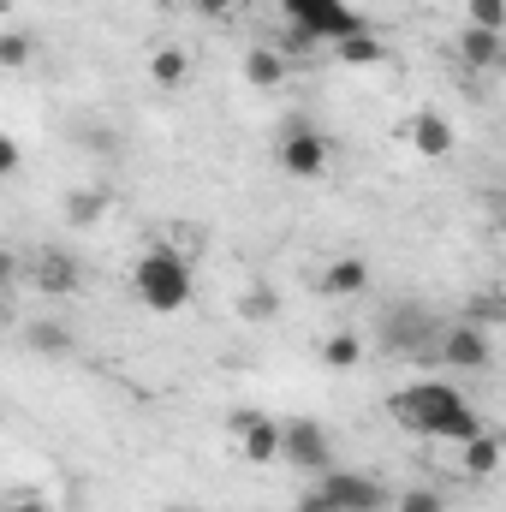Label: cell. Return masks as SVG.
I'll list each match as a JSON object with an SVG mask.
<instances>
[{
	"label": "cell",
	"mask_w": 506,
	"mask_h": 512,
	"mask_svg": "<svg viewBox=\"0 0 506 512\" xmlns=\"http://www.w3.org/2000/svg\"><path fill=\"white\" fill-rule=\"evenodd\" d=\"M191 292H197V280H191V262H185L179 251L155 245V251L137 256V298H143L155 316L185 310V304H191Z\"/></svg>",
	"instance_id": "7a4b0ae2"
},
{
	"label": "cell",
	"mask_w": 506,
	"mask_h": 512,
	"mask_svg": "<svg viewBox=\"0 0 506 512\" xmlns=\"http://www.w3.org/2000/svg\"><path fill=\"white\" fill-rule=\"evenodd\" d=\"M6 512H54V507H42V501H12Z\"/></svg>",
	"instance_id": "83f0119b"
},
{
	"label": "cell",
	"mask_w": 506,
	"mask_h": 512,
	"mask_svg": "<svg viewBox=\"0 0 506 512\" xmlns=\"http://www.w3.org/2000/svg\"><path fill=\"white\" fill-rule=\"evenodd\" d=\"M24 340H30V352H42V358H66V352H72V334H66L60 322H30Z\"/></svg>",
	"instance_id": "d6986e66"
},
{
	"label": "cell",
	"mask_w": 506,
	"mask_h": 512,
	"mask_svg": "<svg viewBox=\"0 0 506 512\" xmlns=\"http://www.w3.org/2000/svg\"><path fill=\"white\" fill-rule=\"evenodd\" d=\"M465 12H471L477 30H501L506 36V0H465Z\"/></svg>",
	"instance_id": "7402d4cb"
},
{
	"label": "cell",
	"mask_w": 506,
	"mask_h": 512,
	"mask_svg": "<svg viewBox=\"0 0 506 512\" xmlns=\"http://www.w3.org/2000/svg\"><path fill=\"white\" fill-rule=\"evenodd\" d=\"M233 429H239V459H245V465H274V459H280V441H286L280 423L245 411V417H233Z\"/></svg>",
	"instance_id": "9c48e42d"
},
{
	"label": "cell",
	"mask_w": 506,
	"mask_h": 512,
	"mask_svg": "<svg viewBox=\"0 0 506 512\" xmlns=\"http://www.w3.org/2000/svg\"><path fill=\"white\" fill-rule=\"evenodd\" d=\"M239 316H245V322H268V316H274V292H268V286H251V292L239 298Z\"/></svg>",
	"instance_id": "603a6c76"
},
{
	"label": "cell",
	"mask_w": 506,
	"mask_h": 512,
	"mask_svg": "<svg viewBox=\"0 0 506 512\" xmlns=\"http://www.w3.org/2000/svg\"><path fill=\"white\" fill-rule=\"evenodd\" d=\"M149 78H155L161 90H179V84L191 78V54H185V48H155V54H149Z\"/></svg>",
	"instance_id": "2e32d148"
},
{
	"label": "cell",
	"mask_w": 506,
	"mask_h": 512,
	"mask_svg": "<svg viewBox=\"0 0 506 512\" xmlns=\"http://www.w3.org/2000/svg\"><path fill=\"white\" fill-rule=\"evenodd\" d=\"M441 322H435V310H423V304H393L387 316H381V352L387 358H435V346H441Z\"/></svg>",
	"instance_id": "277c9868"
},
{
	"label": "cell",
	"mask_w": 506,
	"mask_h": 512,
	"mask_svg": "<svg viewBox=\"0 0 506 512\" xmlns=\"http://www.w3.org/2000/svg\"><path fill=\"white\" fill-rule=\"evenodd\" d=\"M393 417L411 429V435H423V441H471V435H483V423H477V411H471V399L459 393L453 382H411L393 393Z\"/></svg>",
	"instance_id": "6da1fadb"
},
{
	"label": "cell",
	"mask_w": 506,
	"mask_h": 512,
	"mask_svg": "<svg viewBox=\"0 0 506 512\" xmlns=\"http://www.w3.org/2000/svg\"><path fill=\"white\" fill-rule=\"evenodd\" d=\"M453 143H459V137H453V126H447L441 114H429V108H423V114L411 120V149H417L423 161H447V155H453Z\"/></svg>",
	"instance_id": "8fae6325"
},
{
	"label": "cell",
	"mask_w": 506,
	"mask_h": 512,
	"mask_svg": "<svg viewBox=\"0 0 506 512\" xmlns=\"http://www.w3.org/2000/svg\"><path fill=\"white\" fill-rule=\"evenodd\" d=\"M328 137L316 126H292L286 137H280V167L292 173V179H322L328 173Z\"/></svg>",
	"instance_id": "52a82bcc"
},
{
	"label": "cell",
	"mask_w": 506,
	"mask_h": 512,
	"mask_svg": "<svg viewBox=\"0 0 506 512\" xmlns=\"http://www.w3.org/2000/svg\"><path fill=\"white\" fill-rule=\"evenodd\" d=\"M173 512H185V507H173Z\"/></svg>",
	"instance_id": "f1b7e54d"
},
{
	"label": "cell",
	"mask_w": 506,
	"mask_h": 512,
	"mask_svg": "<svg viewBox=\"0 0 506 512\" xmlns=\"http://www.w3.org/2000/svg\"><path fill=\"white\" fill-rule=\"evenodd\" d=\"M280 12H286L292 30H304L310 42H328V48L370 30V18H364L352 0H280Z\"/></svg>",
	"instance_id": "3957f363"
},
{
	"label": "cell",
	"mask_w": 506,
	"mask_h": 512,
	"mask_svg": "<svg viewBox=\"0 0 506 512\" xmlns=\"http://www.w3.org/2000/svg\"><path fill=\"white\" fill-rule=\"evenodd\" d=\"M322 489L334 495L340 512H393V495L381 489L376 477H364V471H340V465H334V471L322 477Z\"/></svg>",
	"instance_id": "8992f818"
},
{
	"label": "cell",
	"mask_w": 506,
	"mask_h": 512,
	"mask_svg": "<svg viewBox=\"0 0 506 512\" xmlns=\"http://www.w3.org/2000/svg\"><path fill=\"white\" fill-rule=\"evenodd\" d=\"M322 286H328L334 298H352V292H364V286H370V268H364V256H334V268L322 274Z\"/></svg>",
	"instance_id": "9a60e30c"
},
{
	"label": "cell",
	"mask_w": 506,
	"mask_h": 512,
	"mask_svg": "<svg viewBox=\"0 0 506 512\" xmlns=\"http://www.w3.org/2000/svg\"><path fill=\"white\" fill-rule=\"evenodd\" d=\"M393 512H447V501H441V489L417 483V489H399L393 495Z\"/></svg>",
	"instance_id": "44dd1931"
},
{
	"label": "cell",
	"mask_w": 506,
	"mask_h": 512,
	"mask_svg": "<svg viewBox=\"0 0 506 512\" xmlns=\"http://www.w3.org/2000/svg\"><path fill=\"white\" fill-rule=\"evenodd\" d=\"M435 358L447 364V370H489V358H495V346H489V328H477V322H459V328H447L441 334V346H435Z\"/></svg>",
	"instance_id": "ba28073f"
},
{
	"label": "cell",
	"mask_w": 506,
	"mask_h": 512,
	"mask_svg": "<svg viewBox=\"0 0 506 512\" xmlns=\"http://www.w3.org/2000/svg\"><path fill=\"white\" fill-rule=\"evenodd\" d=\"M459 60H465V66H506V36L501 30H477V24H465V36H459Z\"/></svg>",
	"instance_id": "7c38bea8"
},
{
	"label": "cell",
	"mask_w": 506,
	"mask_h": 512,
	"mask_svg": "<svg viewBox=\"0 0 506 512\" xmlns=\"http://www.w3.org/2000/svg\"><path fill=\"white\" fill-rule=\"evenodd\" d=\"M322 364H328V370H358V364H364V340H358V334H328Z\"/></svg>",
	"instance_id": "ffe728a7"
},
{
	"label": "cell",
	"mask_w": 506,
	"mask_h": 512,
	"mask_svg": "<svg viewBox=\"0 0 506 512\" xmlns=\"http://www.w3.org/2000/svg\"><path fill=\"white\" fill-rule=\"evenodd\" d=\"M280 459L292 465V471H310V477H328L334 471V435L316 423V417H292V423H280Z\"/></svg>",
	"instance_id": "5b68a950"
},
{
	"label": "cell",
	"mask_w": 506,
	"mask_h": 512,
	"mask_svg": "<svg viewBox=\"0 0 506 512\" xmlns=\"http://www.w3.org/2000/svg\"><path fill=\"white\" fill-rule=\"evenodd\" d=\"M286 72H292V60H286L280 48H251V54H245V78H251L256 90H280Z\"/></svg>",
	"instance_id": "5bb4252c"
},
{
	"label": "cell",
	"mask_w": 506,
	"mask_h": 512,
	"mask_svg": "<svg viewBox=\"0 0 506 512\" xmlns=\"http://www.w3.org/2000/svg\"><path fill=\"white\" fill-rule=\"evenodd\" d=\"M30 286H36L42 298H66V292H78V262L66 251H42L30 262Z\"/></svg>",
	"instance_id": "30bf717a"
},
{
	"label": "cell",
	"mask_w": 506,
	"mask_h": 512,
	"mask_svg": "<svg viewBox=\"0 0 506 512\" xmlns=\"http://www.w3.org/2000/svg\"><path fill=\"white\" fill-rule=\"evenodd\" d=\"M0 173H18V137H0Z\"/></svg>",
	"instance_id": "484cf974"
},
{
	"label": "cell",
	"mask_w": 506,
	"mask_h": 512,
	"mask_svg": "<svg viewBox=\"0 0 506 512\" xmlns=\"http://www.w3.org/2000/svg\"><path fill=\"white\" fill-rule=\"evenodd\" d=\"M191 6H197V12H209V18H221V12H239L245 0H191Z\"/></svg>",
	"instance_id": "4316f807"
},
{
	"label": "cell",
	"mask_w": 506,
	"mask_h": 512,
	"mask_svg": "<svg viewBox=\"0 0 506 512\" xmlns=\"http://www.w3.org/2000/svg\"><path fill=\"white\" fill-rule=\"evenodd\" d=\"M334 60H340V66H381V60H387V48H381L376 36L364 30V36H346V42H334Z\"/></svg>",
	"instance_id": "e0dca14e"
},
{
	"label": "cell",
	"mask_w": 506,
	"mask_h": 512,
	"mask_svg": "<svg viewBox=\"0 0 506 512\" xmlns=\"http://www.w3.org/2000/svg\"><path fill=\"white\" fill-rule=\"evenodd\" d=\"M102 215H108V191H102V185H96V191L84 185V191L66 197V221H72V227H90V221H102Z\"/></svg>",
	"instance_id": "ac0fdd59"
},
{
	"label": "cell",
	"mask_w": 506,
	"mask_h": 512,
	"mask_svg": "<svg viewBox=\"0 0 506 512\" xmlns=\"http://www.w3.org/2000/svg\"><path fill=\"white\" fill-rule=\"evenodd\" d=\"M24 60H30V36H24V30H6V36H0V66L18 72Z\"/></svg>",
	"instance_id": "cb8c5ba5"
},
{
	"label": "cell",
	"mask_w": 506,
	"mask_h": 512,
	"mask_svg": "<svg viewBox=\"0 0 506 512\" xmlns=\"http://www.w3.org/2000/svg\"><path fill=\"white\" fill-rule=\"evenodd\" d=\"M459 465H465L471 477H495V471L506 465V441H501V435H489V429H483V435H471V441H465V453H459Z\"/></svg>",
	"instance_id": "4fadbf2b"
},
{
	"label": "cell",
	"mask_w": 506,
	"mask_h": 512,
	"mask_svg": "<svg viewBox=\"0 0 506 512\" xmlns=\"http://www.w3.org/2000/svg\"><path fill=\"white\" fill-rule=\"evenodd\" d=\"M298 512H340V507H334V495H328V489L316 483V489H310V495L298 501Z\"/></svg>",
	"instance_id": "d4e9b609"
}]
</instances>
